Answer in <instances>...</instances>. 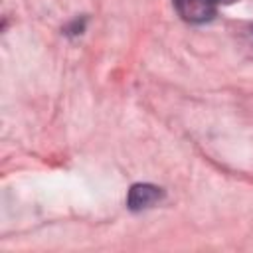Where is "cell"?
Returning a JSON list of instances; mask_svg holds the SVG:
<instances>
[{"mask_svg": "<svg viewBox=\"0 0 253 253\" xmlns=\"http://www.w3.org/2000/svg\"><path fill=\"white\" fill-rule=\"evenodd\" d=\"M174 8L182 20L190 24H204L213 18L217 4L213 0H174Z\"/></svg>", "mask_w": 253, "mask_h": 253, "instance_id": "1", "label": "cell"}, {"mask_svg": "<svg viewBox=\"0 0 253 253\" xmlns=\"http://www.w3.org/2000/svg\"><path fill=\"white\" fill-rule=\"evenodd\" d=\"M162 188L152 186V184H134L128 190V198H126V206L132 211H140L146 210L154 204H158L162 200Z\"/></svg>", "mask_w": 253, "mask_h": 253, "instance_id": "2", "label": "cell"}, {"mask_svg": "<svg viewBox=\"0 0 253 253\" xmlns=\"http://www.w3.org/2000/svg\"><path fill=\"white\" fill-rule=\"evenodd\" d=\"M215 4H231V2H235V0H213Z\"/></svg>", "mask_w": 253, "mask_h": 253, "instance_id": "3", "label": "cell"}]
</instances>
